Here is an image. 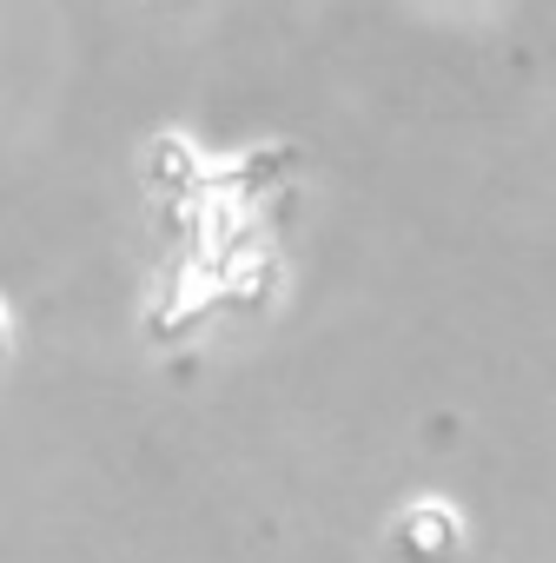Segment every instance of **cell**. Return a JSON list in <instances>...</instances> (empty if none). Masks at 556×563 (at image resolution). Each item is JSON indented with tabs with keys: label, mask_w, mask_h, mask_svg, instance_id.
<instances>
[{
	"label": "cell",
	"mask_w": 556,
	"mask_h": 563,
	"mask_svg": "<svg viewBox=\"0 0 556 563\" xmlns=\"http://www.w3.org/2000/svg\"><path fill=\"white\" fill-rule=\"evenodd\" d=\"M391 550L398 563H457L464 556V530L444 504H411L398 523H391Z\"/></svg>",
	"instance_id": "1"
},
{
	"label": "cell",
	"mask_w": 556,
	"mask_h": 563,
	"mask_svg": "<svg viewBox=\"0 0 556 563\" xmlns=\"http://www.w3.org/2000/svg\"><path fill=\"white\" fill-rule=\"evenodd\" d=\"M0 358H8V312H0Z\"/></svg>",
	"instance_id": "2"
}]
</instances>
